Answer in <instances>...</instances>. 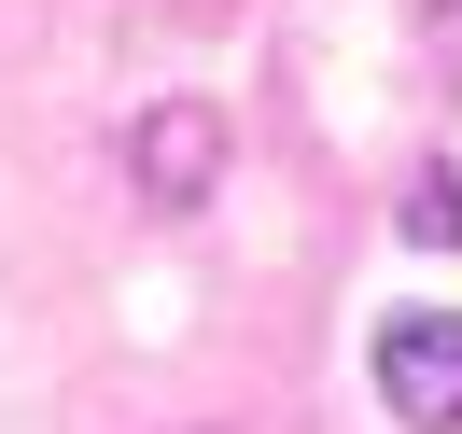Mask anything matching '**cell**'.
Instances as JSON below:
<instances>
[{
	"instance_id": "1",
	"label": "cell",
	"mask_w": 462,
	"mask_h": 434,
	"mask_svg": "<svg viewBox=\"0 0 462 434\" xmlns=\"http://www.w3.org/2000/svg\"><path fill=\"white\" fill-rule=\"evenodd\" d=\"M378 406L420 434H462V322L448 309H393L378 322Z\"/></svg>"
},
{
	"instance_id": "2",
	"label": "cell",
	"mask_w": 462,
	"mask_h": 434,
	"mask_svg": "<svg viewBox=\"0 0 462 434\" xmlns=\"http://www.w3.org/2000/svg\"><path fill=\"white\" fill-rule=\"evenodd\" d=\"M141 169H154V197L182 210V197H197V169H210V126H197V113H154V126H141Z\"/></svg>"
},
{
	"instance_id": "3",
	"label": "cell",
	"mask_w": 462,
	"mask_h": 434,
	"mask_svg": "<svg viewBox=\"0 0 462 434\" xmlns=\"http://www.w3.org/2000/svg\"><path fill=\"white\" fill-rule=\"evenodd\" d=\"M406 238H462V182H420L406 197Z\"/></svg>"
}]
</instances>
